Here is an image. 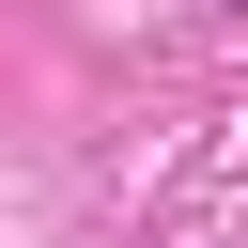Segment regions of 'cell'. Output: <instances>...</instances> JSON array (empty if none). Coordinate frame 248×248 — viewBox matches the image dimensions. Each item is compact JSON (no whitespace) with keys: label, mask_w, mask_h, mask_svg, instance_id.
<instances>
[{"label":"cell","mask_w":248,"mask_h":248,"mask_svg":"<svg viewBox=\"0 0 248 248\" xmlns=\"http://www.w3.org/2000/svg\"><path fill=\"white\" fill-rule=\"evenodd\" d=\"M217 16H248V0H217Z\"/></svg>","instance_id":"cell-1"}]
</instances>
